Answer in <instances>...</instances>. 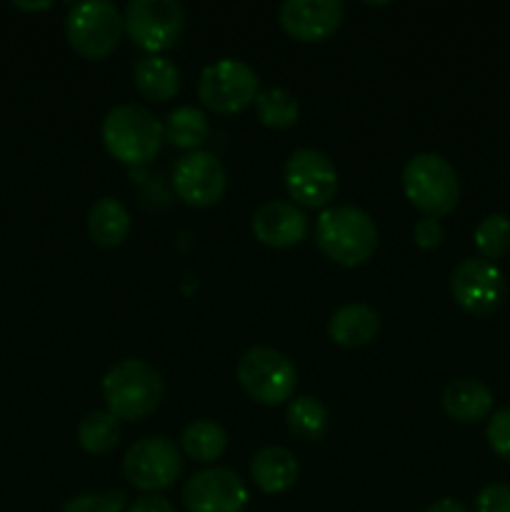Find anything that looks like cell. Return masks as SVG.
Segmentation results:
<instances>
[{"instance_id":"obj_11","label":"cell","mask_w":510,"mask_h":512,"mask_svg":"<svg viewBox=\"0 0 510 512\" xmlns=\"http://www.w3.org/2000/svg\"><path fill=\"white\" fill-rule=\"evenodd\" d=\"M450 293L470 315H490L505 298V278L490 260L465 258L450 273Z\"/></svg>"},{"instance_id":"obj_30","label":"cell","mask_w":510,"mask_h":512,"mask_svg":"<svg viewBox=\"0 0 510 512\" xmlns=\"http://www.w3.org/2000/svg\"><path fill=\"white\" fill-rule=\"evenodd\" d=\"M445 238V228L443 223H440L438 218H430V215H425L423 220H418L413 228V240L418 248H438L440 243H443Z\"/></svg>"},{"instance_id":"obj_31","label":"cell","mask_w":510,"mask_h":512,"mask_svg":"<svg viewBox=\"0 0 510 512\" xmlns=\"http://www.w3.org/2000/svg\"><path fill=\"white\" fill-rule=\"evenodd\" d=\"M128 512H175V508L170 505V500L160 498V495H143L130 505Z\"/></svg>"},{"instance_id":"obj_26","label":"cell","mask_w":510,"mask_h":512,"mask_svg":"<svg viewBox=\"0 0 510 512\" xmlns=\"http://www.w3.org/2000/svg\"><path fill=\"white\" fill-rule=\"evenodd\" d=\"M473 240L483 258H500L510 250V218L503 213L485 215L475 228Z\"/></svg>"},{"instance_id":"obj_18","label":"cell","mask_w":510,"mask_h":512,"mask_svg":"<svg viewBox=\"0 0 510 512\" xmlns=\"http://www.w3.org/2000/svg\"><path fill=\"white\" fill-rule=\"evenodd\" d=\"M250 473H253L255 485L263 493H283L298 480V458L288 448L268 445V448H260L255 453Z\"/></svg>"},{"instance_id":"obj_32","label":"cell","mask_w":510,"mask_h":512,"mask_svg":"<svg viewBox=\"0 0 510 512\" xmlns=\"http://www.w3.org/2000/svg\"><path fill=\"white\" fill-rule=\"evenodd\" d=\"M423 512H470V510L465 508L463 503H458V500L443 498V500H438V503L430 505V508H425Z\"/></svg>"},{"instance_id":"obj_16","label":"cell","mask_w":510,"mask_h":512,"mask_svg":"<svg viewBox=\"0 0 510 512\" xmlns=\"http://www.w3.org/2000/svg\"><path fill=\"white\" fill-rule=\"evenodd\" d=\"M443 410L458 423H478L493 410V393L478 378H455L443 390Z\"/></svg>"},{"instance_id":"obj_20","label":"cell","mask_w":510,"mask_h":512,"mask_svg":"<svg viewBox=\"0 0 510 512\" xmlns=\"http://www.w3.org/2000/svg\"><path fill=\"white\" fill-rule=\"evenodd\" d=\"M90 238L105 248H115L130 233V213L120 200L100 198L90 205L88 213Z\"/></svg>"},{"instance_id":"obj_3","label":"cell","mask_w":510,"mask_h":512,"mask_svg":"<svg viewBox=\"0 0 510 512\" xmlns=\"http://www.w3.org/2000/svg\"><path fill=\"white\" fill-rule=\"evenodd\" d=\"M163 123L153 110L138 103H120L103 118V140L110 153L125 165H145L163 143Z\"/></svg>"},{"instance_id":"obj_4","label":"cell","mask_w":510,"mask_h":512,"mask_svg":"<svg viewBox=\"0 0 510 512\" xmlns=\"http://www.w3.org/2000/svg\"><path fill=\"white\" fill-rule=\"evenodd\" d=\"M403 190L415 208L430 218H440L458 205L460 180L443 155L418 153L405 163Z\"/></svg>"},{"instance_id":"obj_21","label":"cell","mask_w":510,"mask_h":512,"mask_svg":"<svg viewBox=\"0 0 510 512\" xmlns=\"http://www.w3.org/2000/svg\"><path fill=\"white\" fill-rule=\"evenodd\" d=\"M165 138L183 150H198L200 143H205L210 135L208 115L195 105H180V108L170 110L165 118Z\"/></svg>"},{"instance_id":"obj_7","label":"cell","mask_w":510,"mask_h":512,"mask_svg":"<svg viewBox=\"0 0 510 512\" xmlns=\"http://www.w3.org/2000/svg\"><path fill=\"white\" fill-rule=\"evenodd\" d=\"M260 93V78L245 60L220 58L200 70L198 95L215 113H235L253 103Z\"/></svg>"},{"instance_id":"obj_15","label":"cell","mask_w":510,"mask_h":512,"mask_svg":"<svg viewBox=\"0 0 510 512\" xmlns=\"http://www.w3.org/2000/svg\"><path fill=\"white\" fill-rule=\"evenodd\" d=\"M253 233L270 248H290L308 235V215L290 200H265L253 213Z\"/></svg>"},{"instance_id":"obj_17","label":"cell","mask_w":510,"mask_h":512,"mask_svg":"<svg viewBox=\"0 0 510 512\" xmlns=\"http://www.w3.org/2000/svg\"><path fill=\"white\" fill-rule=\"evenodd\" d=\"M378 328L380 315L368 303L343 305L328 320V335L345 348H358V345L370 343L378 335Z\"/></svg>"},{"instance_id":"obj_2","label":"cell","mask_w":510,"mask_h":512,"mask_svg":"<svg viewBox=\"0 0 510 512\" xmlns=\"http://www.w3.org/2000/svg\"><path fill=\"white\" fill-rule=\"evenodd\" d=\"M163 393V375L148 360H120L103 378V398L108 403V413H113L118 420H140L155 413Z\"/></svg>"},{"instance_id":"obj_22","label":"cell","mask_w":510,"mask_h":512,"mask_svg":"<svg viewBox=\"0 0 510 512\" xmlns=\"http://www.w3.org/2000/svg\"><path fill=\"white\" fill-rule=\"evenodd\" d=\"M78 443L85 453L105 455L118 445L120 440V420L108 410H93L78 423Z\"/></svg>"},{"instance_id":"obj_6","label":"cell","mask_w":510,"mask_h":512,"mask_svg":"<svg viewBox=\"0 0 510 512\" xmlns=\"http://www.w3.org/2000/svg\"><path fill=\"white\" fill-rule=\"evenodd\" d=\"M238 383L245 393L263 405H278L290 400L298 385V373L290 363L288 355L275 348L255 345L245 350L243 358L238 360Z\"/></svg>"},{"instance_id":"obj_19","label":"cell","mask_w":510,"mask_h":512,"mask_svg":"<svg viewBox=\"0 0 510 512\" xmlns=\"http://www.w3.org/2000/svg\"><path fill=\"white\" fill-rule=\"evenodd\" d=\"M135 88L150 100H170L180 90V70L163 55H145L135 65Z\"/></svg>"},{"instance_id":"obj_33","label":"cell","mask_w":510,"mask_h":512,"mask_svg":"<svg viewBox=\"0 0 510 512\" xmlns=\"http://www.w3.org/2000/svg\"><path fill=\"white\" fill-rule=\"evenodd\" d=\"M18 8H25V10H38V8H48L50 3H15Z\"/></svg>"},{"instance_id":"obj_29","label":"cell","mask_w":510,"mask_h":512,"mask_svg":"<svg viewBox=\"0 0 510 512\" xmlns=\"http://www.w3.org/2000/svg\"><path fill=\"white\" fill-rule=\"evenodd\" d=\"M475 512H510V485H488L475 498Z\"/></svg>"},{"instance_id":"obj_5","label":"cell","mask_w":510,"mask_h":512,"mask_svg":"<svg viewBox=\"0 0 510 512\" xmlns=\"http://www.w3.org/2000/svg\"><path fill=\"white\" fill-rule=\"evenodd\" d=\"M65 33L80 55L98 60L118 48L125 33V18L110 0H83L70 5Z\"/></svg>"},{"instance_id":"obj_10","label":"cell","mask_w":510,"mask_h":512,"mask_svg":"<svg viewBox=\"0 0 510 512\" xmlns=\"http://www.w3.org/2000/svg\"><path fill=\"white\" fill-rule=\"evenodd\" d=\"M285 188L295 205L323 208L338 193V170L323 150L298 148L285 160Z\"/></svg>"},{"instance_id":"obj_14","label":"cell","mask_w":510,"mask_h":512,"mask_svg":"<svg viewBox=\"0 0 510 512\" xmlns=\"http://www.w3.org/2000/svg\"><path fill=\"white\" fill-rule=\"evenodd\" d=\"M340 0H285L278 10L283 28L298 40H323L343 23Z\"/></svg>"},{"instance_id":"obj_24","label":"cell","mask_w":510,"mask_h":512,"mask_svg":"<svg viewBox=\"0 0 510 512\" xmlns=\"http://www.w3.org/2000/svg\"><path fill=\"white\" fill-rule=\"evenodd\" d=\"M255 110L268 128H290L300 115L298 98L288 88H278V85L260 90L255 98Z\"/></svg>"},{"instance_id":"obj_1","label":"cell","mask_w":510,"mask_h":512,"mask_svg":"<svg viewBox=\"0 0 510 512\" xmlns=\"http://www.w3.org/2000/svg\"><path fill=\"white\" fill-rule=\"evenodd\" d=\"M315 243L340 265L365 263L378 248V228L365 210L355 205H333L318 215Z\"/></svg>"},{"instance_id":"obj_8","label":"cell","mask_w":510,"mask_h":512,"mask_svg":"<svg viewBox=\"0 0 510 512\" xmlns=\"http://www.w3.org/2000/svg\"><path fill=\"white\" fill-rule=\"evenodd\" d=\"M183 28L185 10L178 0H130L125 8V33L150 55L175 45Z\"/></svg>"},{"instance_id":"obj_23","label":"cell","mask_w":510,"mask_h":512,"mask_svg":"<svg viewBox=\"0 0 510 512\" xmlns=\"http://www.w3.org/2000/svg\"><path fill=\"white\" fill-rule=\"evenodd\" d=\"M180 445L185 453L198 463H210V460L220 458L228 445V435H225L223 425L215 420H195L180 435Z\"/></svg>"},{"instance_id":"obj_9","label":"cell","mask_w":510,"mask_h":512,"mask_svg":"<svg viewBox=\"0 0 510 512\" xmlns=\"http://www.w3.org/2000/svg\"><path fill=\"white\" fill-rule=\"evenodd\" d=\"M123 473L138 490L155 493L165 490L183 473V458L178 445L165 435L143 438L128 448L123 458Z\"/></svg>"},{"instance_id":"obj_13","label":"cell","mask_w":510,"mask_h":512,"mask_svg":"<svg viewBox=\"0 0 510 512\" xmlns=\"http://www.w3.org/2000/svg\"><path fill=\"white\" fill-rule=\"evenodd\" d=\"M183 503L190 512H240L248 488L230 468H205L185 480Z\"/></svg>"},{"instance_id":"obj_25","label":"cell","mask_w":510,"mask_h":512,"mask_svg":"<svg viewBox=\"0 0 510 512\" xmlns=\"http://www.w3.org/2000/svg\"><path fill=\"white\" fill-rule=\"evenodd\" d=\"M288 425L305 440H320L328 430V408L318 398L300 395L288 405Z\"/></svg>"},{"instance_id":"obj_28","label":"cell","mask_w":510,"mask_h":512,"mask_svg":"<svg viewBox=\"0 0 510 512\" xmlns=\"http://www.w3.org/2000/svg\"><path fill=\"white\" fill-rule=\"evenodd\" d=\"M485 438H488L490 450H493L500 460L510 463V408L498 410V413L488 420Z\"/></svg>"},{"instance_id":"obj_12","label":"cell","mask_w":510,"mask_h":512,"mask_svg":"<svg viewBox=\"0 0 510 512\" xmlns=\"http://www.w3.org/2000/svg\"><path fill=\"white\" fill-rule=\"evenodd\" d=\"M175 193L195 208H208L218 203L228 185L225 165L210 150H190L173 168Z\"/></svg>"},{"instance_id":"obj_27","label":"cell","mask_w":510,"mask_h":512,"mask_svg":"<svg viewBox=\"0 0 510 512\" xmlns=\"http://www.w3.org/2000/svg\"><path fill=\"white\" fill-rule=\"evenodd\" d=\"M125 493H85L65 500L60 512H123Z\"/></svg>"}]
</instances>
